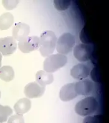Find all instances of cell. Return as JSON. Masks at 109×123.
I'll list each match as a JSON object with an SVG mask.
<instances>
[{"label":"cell","mask_w":109,"mask_h":123,"mask_svg":"<svg viewBox=\"0 0 109 123\" xmlns=\"http://www.w3.org/2000/svg\"><path fill=\"white\" fill-rule=\"evenodd\" d=\"M39 37V50L43 57H47L52 55L56 47L57 38L52 31H45L40 34Z\"/></svg>","instance_id":"1"},{"label":"cell","mask_w":109,"mask_h":123,"mask_svg":"<svg viewBox=\"0 0 109 123\" xmlns=\"http://www.w3.org/2000/svg\"><path fill=\"white\" fill-rule=\"evenodd\" d=\"M75 44L74 35L69 33L62 34L57 40L56 50L59 54L66 55L72 51Z\"/></svg>","instance_id":"4"},{"label":"cell","mask_w":109,"mask_h":123,"mask_svg":"<svg viewBox=\"0 0 109 123\" xmlns=\"http://www.w3.org/2000/svg\"><path fill=\"white\" fill-rule=\"evenodd\" d=\"M12 37L16 41H20L30 33V26L24 23H17L12 28Z\"/></svg>","instance_id":"10"},{"label":"cell","mask_w":109,"mask_h":123,"mask_svg":"<svg viewBox=\"0 0 109 123\" xmlns=\"http://www.w3.org/2000/svg\"><path fill=\"white\" fill-rule=\"evenodd\" d=\"M31 108V102L29 98H22L18 100L14 106L16 113L19 115H23L29 111Z\"/></svg>","instance_id":"13"},{"label":"cell","mask_w":109,"mask_h":123,"mask_svg":"<svg viewBox=\"0 0 109 123\" xmlns=\"http://www.w3.org/2000/svg\"><path fill=\"white\" fill-rule=\"evenodd\" d=\"M98 106V101L95 98L89 96L77 103L75 107V111L81 116H86L93 114L97 111Z\"/></svg>","instance_id":"2"},{"label":"cell","mask_w":109,"mask_h":123,"mask_svg":"<svg viewBox=\"0 0 109 123\" xmlns=\"http://www.w3.org/2000/svg\"><path fill=\"white\" fill-rule=\"evenodd\" d=\"M0 98H1V91H0Z\"/></svg>","instance_id":"23"},{"label":"cell","mask_w":109,"mask_h":123,"mask_svg":"<svg viewBox=\"0 0 109 123\" xmlns=\"http://www.w3.org/2000/svg\"><path fill=\"white\" fill-rule=\"evenodd\" d=\"M18 48L24 53H29L38 49L39 47V37L37 36H26L17 44Z\"/></svg>","instance_id":"5"},{"label":"cell","mask_w":109,"mask_h":123,"mask_svg":"<svg viewBox=\"0 0 109 123\" xmlns=\"http://www.w3.org/2000/svg\"><path fill=\"white\" fill-rule=\"evenodd\" d=\"M74 56L80 62L89 61L92 56V48L86 44H79L74 48Z\"/></svg>","instance_id":"7"},{"label":"cell","mask_w":109,"mask_h":123,"mask_svg":"<svg viewBox=\"0 0 109 123\" xmlns=\"http://www.w3.org/2000/svg\"><path fill=\"white\" fill-rule=\"evenodd\" d=\"M14 78V72L10 66H4L0 68V79L6 82L12 81Z\"/></svg>","instance_id":"16"},{"label":"cell","mask_w":109,"mask_h":123,"mask_svg":"<svg viewBox=\"0 0 109 123\" xmlns=\"http://www.w3.org/2000/svg\"><path fill=\"white\" fill-rule=\"evenodd\" d=\"M12 114V109L8 106L0 105V123H5Z\"/></svg>","instance_id":"17"},{"label":"cell","mask_w":109,"mask_h":123,"mask_svg":"<svg viewBox=\"0 0 109 123\" xmlns=\"http://www.w3.org/2000/svg\"><path fill=\"white\" fill-rule=\"evenodd\" d=\"M14 23V16L10 12H5L0 16V30H7Z\"/></svg>","instance_id":"15"},{"label":"cell","mask_w":109,"mask_h":123,"mask_svg":"<svg viewBox=\"0 0 109 123\" xmlns=\"http://www.w3.org/2000/svg\"><path fill=\"white\" fill-rule=\"evenodd\" d=\"M90 68L87 65L82 63L73 66L70 72L72 78L79 81L87 78L90 74Z\"/></svg>","instance_id":"9"},{"label":"cell","mask_w":109,"mask_h":123,"mask_svg":"<svg viewBox=\"0 0 109 123\" xmlns=\"http://www.w3.org/2000/svg\"><path fill=\"white\" fill-rule=\"evenodd\" d=\"M75 90L78 95H89L93 88V83L89 79H84L75 83Z\"/></svg>","instance_id":"11"},{"label":"cell","mask_w":109,"mask_h":123,"mask_svg":"<svg viewBox=\"0 0 109 123\" xmlns=\"http://www.w3.org/2000/svg\"><path fill=\"white\" fill-rule=\"evenodd\" d=\"M36 82L40 86H44L51 84L54 81V76L52 73H49L44 70H40L36 74Z\"/></svg>","instance_id":"14"},{"label":"cell","mask_w":109,"mask_h":123,"mask_svg":"<svg viewBox=\"0 0 109 123\" xmlns=\"http://www.w3.org/2000/svg\"><path fill=\"white\" fill-rule=\"evenodd\" d=\"M46 90V87L40 86L37 82L28 83L25 86L24 93L28 98H37L42 96Z\"/></svg>","instance_id":"8"},{"label":"cell","mask_w":109,"mask_h":123,"mask_svg":"<svg viewBox=\"0 0 109 123\" xmlns=\"http://www.w3.org/2000/svg\"><path fill=\"white\" fill-rule=\"evenodd\" d=\"M1 61H2V55L0 53V68L1 66Z\"/></svg>","instance_id":"22"},{"label":"cell","mask_w":109,"mask_h":123,"mask_svg":"<svg viewBox=\"0 0 109 123\" xmlns=\"http://www.w3.org/2000/svg\"><path fill=\"white\" fill-rule=\"evenodd\" d=\"M82 123H102V116L100 115L88 116L84 118Z\"/></svg>","instance_id":"18"},{"label":"cell","mask_w":109,"mask_h":123,"mask_svg":"<svg viewBox=\"0 0 109 123\" xmlns=\"http://www.w3.org/2000/svg\"><path fill=\"white\" fill-rule=\"evenodd\" d=\"M67 62V58L65 55L55 54L46 57L43 63L44 71L52 73L61 68L64 67Z\"/></svg>","instance_id":"3"},{"label":"cell","mask_w":109,"mask_h":123,"mask_svg":"<svg viewBox=\"0 0 109 123\" xmlns=\"http://www.w3.org/2000/svg\"><path fill=\"white\" fill-rule=\"evenodd\" d=\"M8 123H24V119L23 115L15 114L9 117Z\"/></svg>","instance_id":"21"},{"label":"cell","mask_w":109,"mask_h":123,"mask_svg":"<svg viewBox=\"0 0 109 123\" xmlns=\"http://www.w3.org/2000/svg\"><path fill=\"white\" fill-rule=\"evenodd\" d=\"M17 49L16 41L12 36L0 38V53L3 56H9Z\"/></svg>","instance_id":"6"},{"label":"cell","mask_w":109,"mask_h":123,"mask_svg":"<svg viewBox=\"0 0 109 123\" xmlns=\"http://www.w3.org/2000/svg\"><path fill=\"white\" fill-rule=\"evenodd\" d=\"M19 1L17 0H4L2 1L3 6L7 10H12L17 6Z\"/></svg>","instance_id":"20"},{"label":"cell","mask_w":109,"mask_h":123,"mask_svg":"<svg viewBox=\"0 0 109 123\" xmlns=\"http://www.w3.org/2000/svg\"><path fill=\"white\" fill-rule=\"evenodd\" d=\"M54 3L56 9L60 11L67 9L70 5V1H54Z\"/></svg>","instance_id":"19"},{"label":"cell","mask_w":109,"mask_h":123,"mask_svg":"<svg viewBox=\"0 0 109 123\" xmlns=\"http://www.w3.org/2000/svg\"><path fill=\"white\" fill-rule=\"evenodd\" d=\"M75 83H69L61 87L59 92V98L62 101H69L78 96L75 90Z\"/></svg>","instance_id":"12"}]
</instances>
